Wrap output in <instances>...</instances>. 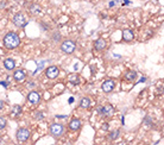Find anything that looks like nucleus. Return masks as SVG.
I'll return each instance as SVG.
<instances>
[{
    "label": "nucleus",
    "instance_id": "nucleus-18",
    "mask_svg": "<svg viewBox=\"0 0 164 145\" xmlns=\"http://www.w3.org/2000/svg\"><path fill=\"white\" fill-rule=\"evenodd\" d=\"M30 11H31V13H33V14H38V13H41L42 8H41V6L37 5V4H32Z\"/></svg>",
    "mask_w": 164,
    "mask_h": 145
},
{
    "label": "nucleus",
    "instance_id": "nucleus-12",
    "mask_svg": "<svg viewBox=\"0 0 164 145\" xmlns=\"http://www.w3.org/2000/svg\"><path fill=\"white\" fill-rule=\"evenodd\" d=\"M69 130L70 131H77V130H80V127H81V121H80V119H76V118H74L70 122H69Z\"/></svg>",
    "mask_w": 164,
    "mask_h": 145
},
{
    "label": "nucleus",
    "instance_id": "nucleus-16",
    "mask_svg": "<svg viewBox=\"0 0 164 145\" xmlns=\"http://www.w3.org/2000/svg\"><path fill=\"white\" fill-rule=\"evenodd\" d=\"M136 77H137V72L134 70H129L125 74V80L126 81H133V80H136Z\"/></svg>",
    "mask_w": 164,
    "mask_h": 145
},
{
    "label": "nucleus",
    "instance_id": "nucleus-11",
    "mask_svg": "<svg viewBox=\"0 0 164 145\" xmlns=\"http://www.w3.org/2000/svg\"><path fill=\"white\" fill-rule=\"evenodd\" d=\"M25 76H26V74H25V71L23 69L14 70V72H13V79L17 82H23L25 80Z\"/></svg>",
    "mask_w": 164,
    "mask_h": 145
},
{
    "label": "nucleus",
    "instance_id": "nucleus-13",
    "mask_svg": "<svg viewBox=\"0 0 164 145\" xmlns=\"http://www.w3.org/2000/svg\"><path fill=\"white\" fill-rule=\"evenodd\" d=\"M106 46H107V43L103 38H99L94 43V49L98 50V51H102L103 49H106Z\"/></svg>",
    "mask_w": 164,
    "mask_h": 145
},
{
    "label": "nucleus",
    "instance_id": "nucleus-21",
    "mask_svg": "<svg viewBox=\"0 0 164 145\" xmlns=\"http://www.w3.org/2000/svg\"><path fill=\"white\" fill-rule=\"evenodd\" d=\"M108 127H109V125H108L107 122L102 124V130H103V131H108Z\"/></svg>",
    "mask_w": 164,
    "mask_h": 145
},
{
    "label": "nucleus",
    "instance_id": "nucleus-5",
    "mask_svg": "<svg viewBox=\"0 0 164 145\" xmlns=\"http://www.w3.org/2000/svg\"><path fill=\"white\" fill-rule=\"evenodd\" d=\"M12 20H13V24H14L15 26L20 27V29L25 27L26 24H27L26 18H25V15H24L23 13H17V14H14V17H13Z\"/></svg>",
    "mask_w": 164,
    "mask_h": 145
},
{
    "label": "nucleus",
    "instance_id": "nucleus-8",
    "mask_svg": "<svg viewBox=\"0 0 164 145\" xmlns=\"http://www.w3.org/2000/svg\"><path fill=\"white\" fill-rule=\"evenodd\" d=\"M45 75H46V77L48 79H56L58 75H60V69H58V67H56V65H50V67H48L46 68V70H45Z\"/></svg>",
    "mask_w": 164,
    "mask_h": 145
},
{
    "label": "nucleus",
    "instance_id": "nucleus-6",
    "mask_svg": "<svg viewBox=\"0 0 164 145\" xmlns=\"http://www.w3.org/2000/svg\"><path fill=\"white\" fill-rule=\"evenodd\" d=\"M114 87H115V82H114V80H112V79H107V80H105V81L102 82V84H101L102 92L106 93V94L113 92Z\"/></svg>",
    "mask_w": 164,
    "mask_h": 145
},
{
    "label": "nucleus",
    "instance_id": "nucleus-19",
    "mask_svg": "<svg viewBox=\"0 0 164 145\" xmlns=\"http://www.w3.org/2000/svg\"><path fill=\"white\" fill-rule=\"evenodd\" d=\"M6 124H7V119L5 117H0V130H3L6 127Z\"/></svg>",
    "mask_w": 164,
    "mask_h": 145
},
{
    "label": "nucleus",
    "instance_id": "nucleus-4",
    "mask_svg": "<svg viewBox=\"0 0 164 145\" xmlns=\"http://www.w3.org/2000/svg\"><path fill=\"white\" fill-rule=\"evenodd\" d=\"M15 137H17V139L19 140V141H26V140L30 139V137H31V132H30V130L26 129V127H20L19 130L17 131Z\"/></svg>",
    "mask_w": 164,
    "mask_h": 145
},
{
    "label": "nucleus",
    "instance_id": "nucleus-3",
    "mask_svg": "<svg viewBox=\"0 0 164 145\" xmlns=\"http://www.w3.org/2000/svg\"><path fill=\"white\" fill-rule=\"evenodd\" d=\"M49 130H50V133H51L52 137H55V138H60V137L64 133V126H63L62 124L53 122V124L50 125Z\"/></svg>",
    "mask_w": 164,
    "mask_h": 145
},
{
    "label": "nucleus",
    "instance_id": "nucleus-15",
    "mask_svg": "<svg viewBox=\"0 0 164 145\" xmlns=\"http://www.w3.org/2000/svg\"><path fill=\"white\" fill-rule=\"evenodd\" d=\"M4 67L7 70H13L15 68V61L13 58H5L4 60Z\"/></svg>",
    "mask_w": 164,
    "mask_h": 145
},
{
    "label": "nucleus",
    "instance_id": "nucleus-1",
    "mask_svg": "<svg viewBox=\"0 0 164 145\" xmlns=\"http://www.w3.org/2000/svg\"><path fill=\"white\" fill-rule=\"evenodd\" d=\"M3 43H4V46L6 49L12 50V49H15L18 45L20 44V37L18 36V33L11 31V32L5 34V37L3 39Z\"/></svg>",
    "mask_w": 164,
    "mask_h": 145
},
{
    "label": "nucleus",
    "instance_id": "nucleus-14",
    "mask_svg": "<svg viewBox=\"0 0 164 145\" xmlns=\"http://www.w3.org/2000/svg\"><path fill=\"white\" fill-rule=\"evenodd\" d=\"M68 81L71 83V84H79L81 82V77L79 74H75V72H72L68 76Z\"/></svg>",
    "mask_w": 164,
    "mask_h": 145
},
{
    "label": "nucleus",
    "instance_id": "nucleus-10",
    "mask_svg": "<svg viewBox=\"0 0 164 145\" xmlns=\"http://www.w3.org/2000/svg\"><path fill=\"white\" fill-rule=\"evenodd\" d=\"M134 38V33L132 30H129V29H126L122 31V41L126 42V43H130L132 42Z\"/></svg>",
    "mask_w": 164,
    "mask_h": 145
},
{
    "label": "nucleus",
    "instance_id": "nucleus-9",
    "mask_svg": "<svg viewBox=\"0 0 164 145\" xmlns=\"http://www.w3.org/2000/svg\"><path fill=\"white\" fill-rule=\"evenodd\" d=\"M41 94L38 93V92H36V90H32V92H30L29 94H27V101L30 102V103H32V105H37V103H39V101H41Z\"/></svg>",
    "mask_w": 164,
    "mask_h": 145
},
{
    "label": "nucleus",
    "instance_id": "nucleus-17",
    "mask_svg": "<svg viewBox=\"0 0 164 145\" xmlns=\"http://www.w3.org/2000/svg\"><path fill=\"white\" fill-rule=\"evenodd\" d=\"M90 106V99L88 96H83L80 101V108H89Z\"/></svg>",
    "mask_w": 164,
    "mask_h": 145
},
{
    "label": "nucleus",
    "instance_id": "nucleus-7",
    "mask_svg": "<svg viewBox=\"0 0 164 145\" xmlns=\"http://www.w3.org/2000/svg\"><path fill=\"white\" fill-rule=\"evenodd\" d=\"M98 112L102 115H106V117H111L114 114V107L112 105H106V106H99L98 108Z\"/></svg>",
    "mask_w": 164,
    "mask_h": 145
},
{
    "label": "nucleus",
    "instance_id": "nucleus-20",
    "mask_svg": "<svg viewBox=\"0 0 164 145\" xmlns=\"http://www.w3.org/2000/svg\"><path fill=\"white\" fill-rule=\"evenodd\" d=\"M119 136H120V131L119 130H115V131L109 133V139H117Z\"/></svg>",
    "mask_w": 164,
    "mask_h": 145
},
{
    "label": "nucleus",
    "instance_id": "nucleus-2",
    "mask_svg": "<svg viewBox=\"0 0 164 145\" xmlns=\"http://www.w3.org/2000/svg\"><path fill=\"white\" fill-rule=\"evenodd\" d=\"M61 50L65 53V55H71L76 50V43L71 39H65L61 44Z\"/></svg>",
    "mask_w": 164,
    "mask_h": 145
},
{
    "label": "nucleus",
    "instance_id": "nucleus-22",
    "mask_svg": "<svg viewBox=\"0 0 164 145\" xmlns=\"http://www.w3.org/2000/svg\"><path fill=\"white\" fill-rule=\"evenodd\" d=\"M3 108H4V101H1V100H0V111H1Z\"/></svg>",
    "mask_w": 164,
    "mask_h": 145
}]
</instances>
